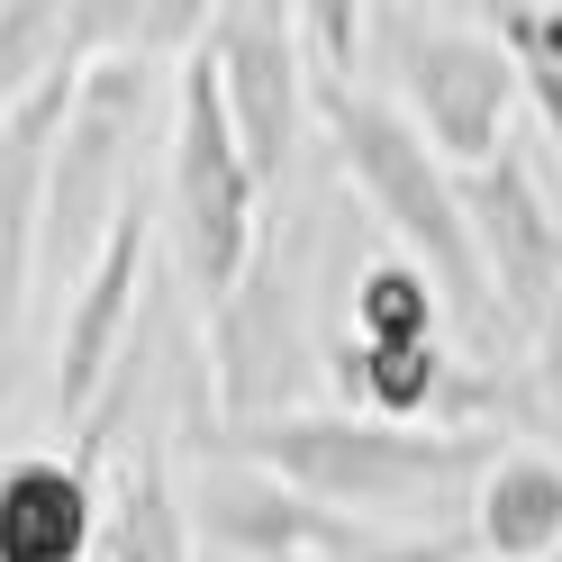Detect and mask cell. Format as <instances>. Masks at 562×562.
Instances as JSON below:
<instances>
[{
	"label": "cell",
	"instance_id": "cell-18",
	"mask_svg": "<svg viewBox=\"0 0 562 562\" xmlns=\"http://www.w3.org/2000/svg\"><path fill=\"white\" fill-rule=\"evenodd\" d=\"M553 562H562V553H553Z\"/></svg>",
	"mask_w": 562,
	"mask_h": 562
},
{
	"label": "cell",
	"instance_id": "cell-5",
	"mask_svg": "<svg viewBox=\"0 0 562 562\" xmlns=\"http://www.w3.org/2000/svg\"><path fill=\"white\" fill-rule=\"evenodd\" d=\"M372 46H391L408 127L445 172H481L517 146V64L481 19H372Z\"/></svg>",
	"mask_w": 562,
	"mask_h": 562
},
{
	"label": "cell",
	"instance_id": "cell-17",
	"mask_svg": "<svg viewBox=\"0 0 562 562\" xmlns=\"http://www.w3.org/2000/svg\"><path fill=\"white\" fill-rule=\"evenodd\" d=\"M536 381H544V400L562 408V300L544 308V327H536Z\"/></svg>",
	"mask_w": 562,
	"mask_h": 562
},
{
	"label": "cell",
	"instance_id": "cell-3",
	"mask_svg": "<svg viewBox=\"0 0 562 562\" xmlns=\"http://www.w3.org/2000/svg\"><path fill=\"white\" fill-rule=\"evenodd\" d=\"M164 218H172V255L182 281L200 291V308H236V291L255 281V236H263V182L245 164L227 100L209 55L191 46L172 74V164H164Z\"/></svg>",
	"mask_w": 562,
	"mask_h": 562
},
{
	"label": "cell",
	"instance_id": "cell-8",
	"mask_svg": "<svg viewBox=\"0 0 562 562\" xmlns=\"http://www.w3.org/2000/svg\"><path fill=\"white\" fill-rule=\"evenodd\" d=\"M453 191H463V227H472L481 281L499 291V308L517 327H544V308L562 300V218H553L526 146L490 155L481 172H453Z\"/></svg>",
	"mask_w": 562,
	"mask_h": 562
},
{
	"label": "cell",
	"instance_id": "cell-2",
	"mask_svg": "<svg viewBox=\"0 0 562 562\" xmlns=\"http://www.w3.org/2000/svg\"><path fill=\"white\" fill-rule=\"evenodd\" d=\"M227 453H245L263 481L300 490L308 508H408L445 490L453 472L481 463V436L463 427H381V417H355V408H281V417H236L227 427Z\"/></svg>",
	"mask_w": 562,
	"mask_h": 562
},
{
	"label": "cell",
	"instance_id": "cell-4",
	"mask_svg": "<svg viewBox=\"0 0 562 562\" xmlns=\"http://www.w3.org/2000/svg\"><path fill=\"white\" fill-rule=\"evenodd\" d=\"M155 119V64L146 46H100L82 64V91H74V119L55 136V172H46V236L37 255L64 263L82 281V263L100 255L110 218L136 200L127 164H136V136Z\"/></svg>",
	"mask_w": 562,
	"mask_h": 562
},
{
	"label": "cell",
	"instance_id": "cell-6",
	"mask_svg": "<svg viewBox=\"0 0 562 562\" xmlns=\"http://www.w3.org/2000/svg\"><path fill=\"white\" fill-rule=\"evenodd\" d=\"M200 55H209V74H218L227 127H236L245 164H255V182L272 191L281 172H291L300 119H308L300 19H291V10H263V0H245V10H218V19L200 27Z\"/></svg>",
	"mask_w": 562,
	"mask_h": 562
},
{
	"label": "cell",
	"instance_id": "cell-15",
	"mask_svg": "<svg viewBox=\"0 0 562 562\" xmlns=\"http://www.w3.org/2000/svg\"><path fill=\"white\" fill-rule=\"evenodd\" d=\"M481 27L517 64V100L544 119V136L562 146V10H490Z\"/></svg>",
	"mask_w": 562,
	"mask_h": 562
},
{
	"label": "cell",
	"instance_id": "cell-7",
	"mask_svg": "<svg viewBox=\"0 0 562 562\" xmlns=\"http://www.w3.org/2000/svg\"><path fill=\"white\" fill-rule=\"evenodd\" d=\"M146 236H155V200L136 191L100 255L74 281V308H64V345H55V417L64 427H91L110 408V372L127 363V327H136V291H146Z\"/></svg>",
	"mask_w": 562,
	"mask_h": 562
},
{
	"label": "cell",
	"instance_id": "cell-9",
	"mask_svg": "<svg viewBox=\"0 0 562 562\" xmlns=\"http://www.w3.org/2000/svg\"><path fill=\"white\" fill-rule=\"evenodd\" d=\"M100 481L74 453H10L0 463V562H91Z\"/></svg>",
	"mask_w": 562,
	"mask_h": 562
},
{
	"label": "cell",
	"instance_id": "cell-13",
	"mask_svg": "<svg viewBox=\"0 0 562 562\" xmlns=\"http://www.w3.org/2000/svg\"><path fill=\"white\" fill-rule=\"evenodd\" d=\"M100 562H191V508H182V490H172V463H164V445H136L119 481H110V499H100Z\"/></svg>",
	"mask_w": 562,
	"mask_h": 562
},
{
	"label": "cell",
	"instance_id": "cell-14",
	"mask_svg": "<svg viewBox=\"0 0 562 562\" xmlns=\"http://www.w3.org/2000/svg\"><path fill=\"white\" fill-rule=\"evenodd\" d=\"M355 345H445V291L408 255H381L355 281Z\"/></svg>",
	"mask_w": 562,
	"mask_h": 562
},
{
	"label": "cell",
	"instance_id": "cell-1",
	"mask_svg": "<svg viewBox=\"0 0 562 562\" xmlns=\"http://www.w3.org/2000/svg\"><path fill=\"white\" fill-rule=\"evenodd\" d=\"M308 110L327 119V146L345 164V182L372 200V218L400 236V255L445 291V308L472 318L490 300V281H481L472 227H463V191H453V172L436 164V146L408 127V110L363 91V82H308Z\"/></svg>",
	"mask_w": 562,
	"mask_h": 562
},
{
	"label": "cell",
	"instance_id": "cell-16",
	"mask_svg": "<svg viewBox=\"0 0 562 562\" xmlns=\"http://www.w3.org/2000/svg\"><path fill=\"white\" fill-rule=\"evenodd\" d=\"M318 562H472V544H453V536H391V526L355 517Z\"/></svg>",
	"mask_w": 562,
	"mask_h": 562
},
{
	"label": "cell",
	"instance_id": "cell-10",
	"mask_svg": "<svg viewBox=\"0 0 562 562\" xmlns=\"http://www.w3.org/2000/svg\"><path fill=\"white\" fill-rule=\"evenodd\" d=\"M327 363H336L345 408L381 417V427H453V436H463V417L490 400L481 381H472V391L453 381L445 345H355V336H345Z\"/></svg>",
	"mask_w": 562,
	"mask_h": 562
},
{
	"label": "cell",
	"instance_id": "cell-11",
	"mask_svg": "<svg viewBox=\"0 0 562 562\" xmlns=\"http://www.w3.org/2000/svg\"><path fill=\"white\" fill-rule=\"evenodd\" d=\"M472 553L481 562H553L562 553V463L544 445L490 453L472 490Z\"/></svg>",
	"mask_w": 562,
	"mask_h": 562
},
{
	"label": "cell",
	"instance_id": "cell-12",
	"mask_svg": "<svg viewBox=\"0 0 562 562\" xmlns=\"http://www.w3.org/2000/svg\"><path fill=\"white\" fill-rule=\"evenodd\" d=\"M200 517H209V536L236 544V553H255V562H318L355 517H336V508H308L300 490H281V481H209L200 490Z\"/></svg>",
	"mask_w": 562,
	"mask_h": 562
}]
</instances>
